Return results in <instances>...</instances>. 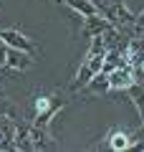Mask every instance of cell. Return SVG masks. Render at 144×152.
<instances>
[{
    "label": "cell",
    "instance_id": "1",
    "mask_svg": "<svg viewBox=\"0 0 144 152\" xmlns=\"http://www.w3.org/2000/svg\"><path fill=\"white\" fill-rule=\"evenodd\" d=\"M104 56H106V46H104L101 36H94L91 43H89V48H86V53H84V61H81L79 71H76V76H73V81H71V91H79L91 76H96L101 71Z\"/></svg>",
    "mask_w": 144,
    "mask_h": 152
},
{
    "label": "cell",
    "instance_id": "10",
    "mask_svg": "<svg viewBox=\"0 0 144 152\" xmlns=\"http://www.w3.org/2000/svg\"><path fill=\"white\" fill-rule=\"evenodd\" d=\"M127 96H129V102L134 104L139 119L144 122V81H134L132 86L127 89Z\"/></svg>",
    "mask_w": 144,
    "mask_h": 152
},
{
    "label": "cell",
    "instance_id": "14",
    "mask_svg": "<svg viewBox=\"0 0 144 152\" xmlns=\"http://www.w3.org/2000/svg\"><path fill=\"white\" fill-rule=\"evenodd\" d=\"M134 26H137V31H142V28H144V10L137 13V18H134Z\"/></svg>",
    "mask_w": 144,
    "mask_h": 152
},
{
    "label": "cell",
    "instance_id": "7",
    "mask_svg": "<svg viewBox=\"0 0 144 152\" xmlns=\"http://www.w3.org/2000/svg\"><path fill=\"white\" fill-rule=\"evenodd\" d=\"M15 132H18V119H10V117H0V152L13 150Z\"/></svg>",
    "mask_w": 144,
    "mask_h": 152
},
{
    "label": "cell",
    "instance_id": "15",
    "mask_svg": "<svg viewBox=\"0 0 144 152\" xmlns=\"http://www.w3.org/2000/svg\"><path fill=\"white\" fill-rule=\"evenodd\" d=\"M5 61H8V46L3 43L0 46V66H5Z\"/></svg>",
    "mask_w": 144,
    "mask_h": 152
},
{
    "label": "cell",
    "instance_id": "9",
    "mask_svg": "<svg viewBox=\"0 0 144 152\" xmlns=\"http://www.w3.org/2000/svg\"><path fill=\"white\" fill-rule=\"evenodd\" d=\"M61 3H66V8H71L79 18H91L96 13H101L94 0H61Z\"/></svg>",
    "mask_w": 144,
    "mask_h": 152
},
{
    "label": "cell",
    "instance_id": "6",
    "mask_svg": "<svg viewBox=\"0 0 144 152\" xmlns=\"http://www.w3.org/2000/svg\"><path fill=\"white\" fill-rule=\"evenodd\" d=\"M104 142H106V147L114 150V152H127V150H132V132L121 129V127H114V129H109V134L104 137Z\"/></svg>",
    "mask_w": 144,
    "mask_h": 152
},
{
    "label": "cell",
    "instance_id": "2",
    "mask_svg": "<svg viewBox=\"0 0 144 152\" xmlns=\"http://www.w3.org/2000/svg\"><path fill=\"white\" fill-rule=\"evenodd\" d=\"M66 99L58 89H43V91L36 94L33 99V112H36V119L33 124L36 127H51V122L63 112Z\"/></svg>",
    "mask_w": 144,
    "mask_h": 152
},
{
    "label": "cell",
    "instance_id": "11",
    "mask_svg": "<svg viewBox=\"0 0 144 152\" xmlns=\"http://www.w3.org/2000/svg\"><path fill=\"white\" fill-rule=\"evenodd\" d=\"M5 64H8V66H13V69L25 71L28 66H33L36 61H33L28 53H23V51H15V48H10V46H8V61H5Z\"/></svg>",
    "mask_w": 144,
    "mask_h": 152
},
{
    "label": "cell",
    "instance_id": "8",
    "mask_svg": "<svg viewBox=\"0 0 144 152\" xmlns=\"http://www.w3.org/2000/svg\"><path fill=\"white\" fill-rule=\"evenodd\" d=\"M81 20H84V28H81L79 33H84L86 38H94V36H99V33H101L104 28L109 26V20L101 15V13H96V15H91V18H81ZM79 33H76V36H79Z\"/></svg>",
    "mask_w": 144,
    "mask_h": 152
},
{
    "label": "cell",
    "instance_id": "12",
    "mask_svg": "<svg viewBox=\"0 0 144 152\" xmlns=\"http://www.w3.org/2000/svg\"><path fill=\"white\" fill-rule=\"evenodd\" d=\"M0 117H10V119H18V117H20L18 109H15V104L8 96H0Z\"/></svg>",
    "mask_w": 144,
    "mask_h": 152
},
{
    "label": "cell",
    "instance_id": "5",
    "mask_svg": "<svg viewBox=\"0 0 144 152\" xmlns=\"http://www.w3.org/2000/svg\"><path fill=\"white\" fill-rule=\"evenodd\" d=\"M106 79H109V89H111V91H127V89L137 81V79H134V69L129 64H121V66H116V69H111L106 74Z\"/></svg>",
    "mask_w": 144,
    "mask_h": 152
},
{
    "label": "cell",
    "instance_id": "4",
    "mask_svg": "<svg viewBox=\"0 0 144 152\" xmlns=\"http://www.w3.org/2000/svg\"><path fill=\"white\" fill-rule=\"evenodd\" d=\"M109 94H111V89H109V79H106V74H101V71H99L96 76H91L89 81L79 89V96L84 99V102H86V99H106Z\"/></svg>",
    "mask_w": 144,
    "mask_h": 152
},
{
    "label": "cell",
    "instance_id": "3",
    "mask_svg": "<svg viewBox=\"0 0 144 152\" xmlns=\"http://www.w3.org/2000/svg\"><path fill=\"white\" fill-rule=\"evenodd\" d=\"M0 38H3V43H5V46H10V48H15V51H23V53H28L33 61H38V56H41V46H38L31 36L20 33L18 28H0Z\"/></svg>",
    "mask_w": 144,
    "mask_h": 152
},
{
    "label": "cell",
    "instance_id": "13",
    "mask_svg": "<svg viewBox=\"0 0 144 152\" xmlns=\"http://www.w3.org/2000/svg\"><path fill=\"white\" fill-rule=\"evenodd\" d=\"M132 150H142L144 152V122L137 132H132Z\"/></svg>",
    "mask_w": 144,
    "mask_h": 152
}]
</instances>
